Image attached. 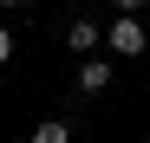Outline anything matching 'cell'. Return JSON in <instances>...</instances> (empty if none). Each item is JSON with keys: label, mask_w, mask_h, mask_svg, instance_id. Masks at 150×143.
Segmentation results:
<instances>
[{"label": "cell", "mask_w": 150, "mask_h": 143, "mask_svg": "<svg viewBox=\"0 0 150 143\" xmlns=\"http://www.w3.org/2000/svg\"><path fill=\"white\" fill-rule=\"evenodd\" d=\"M7 59H13V33L0 26V65H7Z\"/></svg>", "instance_id": "cell-5"}, {"label": "cell", "mask_w": 150, "mask_h": 143, "mask_svg": "<svg viewBox=\"0 0 150 143\" xmlns=\"http://www.w3.org/2000/svg\"><path fill=\"white\" fill-rule=\"evenodd\" d=\"M111 7H124V13H144V7H150V0H111Z\"/></svg>", "instance_id": "cell-6"}, {"label": "cell", "mask_w": 150, "mask_h": 143, "mask_svg": "<svg viewBox=\"0 0 150 143\" xmlns=\"http://www.w3.org/2000/svg\"><path fill=\"white\" fill-rule=\"evenodd\" d=\"M105 39H111V52H117V59H137L144 46H150L144 20H111V26H105Z\"/></svg>", "instance_id": "cell-1"}, {"label": "cell", "mask_w": 150, "mask_h": 143, "mask_svg": "<svg viewBox=\"0 0 150 143\" xmlns=\"http://www.w3.org/2000/svg\"><path fill=\"white\" fill-rule=\"evenodd\" d=\"M0 7H20V0H0Z\"/></svg>", "instance_id": "cell-7"}, {"label": "cell", "mask_w": 150, "mask_h": 143, "mask_svg": "<svg viewBox=\"0 0 150 143\" xmlns=\"http://www.w3.org/2000/svg\"><path fill=\"white\" fill-rule=\"evenodd\" d=\"M33 143H72V124H59V117H46V124H33Z\"/></svg>", "instance_id": "cell-4"}, {"label": "cell", "mask_w": 150, "mask_h": 143, "mask_svg": "<svg viewBox=\"0 0 150 143\" xmlns=\"http://www.w3.org/2000/svg\"><path fill=\"white\" fill-rule=\"evenodd\" d=\"M72 85H79L85 98H98V91L111 85V65H105V59H79V78H72Z\"/></svg>", "instance_id": "cell-2"}, {"label": "cell", "mask_w": 150, "mask_h": 143, "mask_svg": "<svg viewBox=\"0 0 150 143\" xmlns=\"http://www.w3.org/2000/svg\"><path fill=\"white\" fill-rule=\"evenodd\" d=\"M65 39H72V52H91V46L105 39V26H98V20H72V26H65Z\"/></svg>", "instance_id": "cell-3"}]
</instances>
